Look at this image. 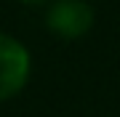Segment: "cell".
<instances>
[{
	"instance_id": "cell-3",
	"label": "cell",
	"mask_w": 120,
	"mask_h": 117,
	"mask_svg": "<svg viewBox=\"0 0 120 117\" xmlns=\"http://www.w3.org/2000/svg\"><path fill=\"white\" fill-rule=\"evenodd\" d=\"M22 5H30V8H38V5H45V3H51V0H19Z\"/></svg>"
},
{
	"instance_id": "cell-2",
	"label": "cell",
	"mask_w": 120,
	"mask_h": 117,
	"mask_svg": "<svg viewBox=\"0 0 120 117\" xmlns=\"http://www.w3.org/2000/svg\"><path fill=\"white\" fill-rule=\"evenodd\" d=\"M32 80V51L11 32L0 29V104L16 99Z\"/></svg>"
},
{
	"instance_id": "cell-1",
	"label": "cell",
	"mask_w": 120,
	"mask_h": 117,
	"mask_svg": "<svg viewBox=\"0 0 120 117\" xmlns=\"http://www.w3.org/2000/svg\"><path fill=\"white\" fill-rule=\"evenodd\" d=\"M43 24L56 40L75 43L94 29L96 11L88 0H51L45 3Z\"/></svg>"
}]
</instances>
